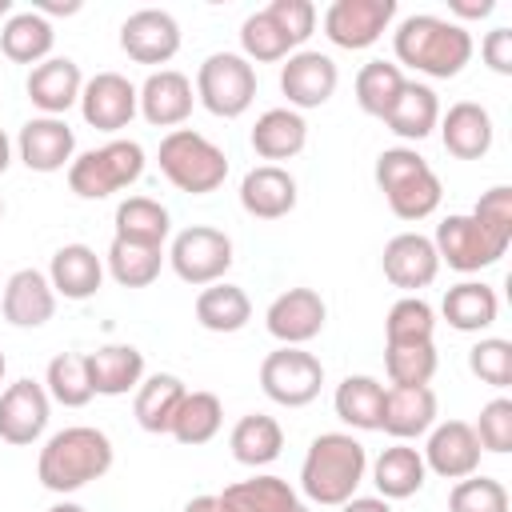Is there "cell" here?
Returning a JSON list of instances; mask_svg holds the SVG:
<instances>
[{
  "label": "cell",
  "instance_id": "12",
  "mask_svg": "<svg viewBox=\"0 0 512 512\" xmlns=\"http://www.w3.org/2000/svg\"><path fill=\"white\" fill-rule=\"evenodd\" d=\"M52 416V400L44 392V384H36L32 376L8 384L0 392V440L12 448H28L44 436Z\"/></svg>",
  "mask_w": 512,
  "mask_h": 512
},
{
  "label": "cell",
  "instance_id": "51",
  "mask_svg": "<svg viewBox=\"0 0 512 512\" xmlns=\"http://www.w3.org/2000/svg\"><path fill=\"white\" fill-rule=\"evenodd\" d=\"M480 56L496 76H512V28H492L480 40Z\"/></svg>",
  "mask_w": 512,
  "mask_h": 512
},
{
  "label": "cell",
  "instance_id": "11",
  "mask_svg": "<svg viewBox=\"0 0 512 512\" xmlns=\"http://www.w3.org/2000/svg\"><path fill=\"white\" fill-rule=\"evenodd\" d=\"M396 20V0H332L324 12V36L336 48H372Z\"/></svg>",
  "mask_w": 512,
  "mask_h": 512
},
{
  "label": "cell",
  "instance_id": "60",
  "mask_svg": "<svg viewBox=\"0 0 512 512\" xmlns=\"http://www.w3.org/2000/svg\"><path fill=\"white\" fill-rule=\"evenodd\" d=\"M0 220H4V200H0Z\"/></svg>",
  "mask_w": 512,
  "mask_h": 512
},
{
  "label": "cell",
  "instance_id": "26",
  "mask_svg": "<svg viewBox=\"0 0 512 512\" xmlns=\"http://www.w3.org/2000/svg\"><path fill=\"white\" fill-rule=\"evenodd\" d=\"M436 424V392L428 384L420 388H384V416H380V432H388L392 440H416L428 436V428Z\"/></svg>",
  "mask_w": 512,
  "mask_h": 512
},
{
  "label": "cell",
  "instance_id": "25",
  "mask_svg": "<svg viewBox=\"0 0 512 512\" xmlns=\"http://www.w3.org/2000/svg\"><path fill=\"white\" fill-rule=\"evenodd\" d=\"M92 396H124L136 392L144 380V352L132 344H104L84 356Z\"/></svg>",
  "mask_w": 512,
  "mask_h": 512
},
{
  "label": "cell",
  "instance_id": "21",
  "mask_svg": "<svg viewBox=\"0 0 512 512\" xmlns=\"http://www.w3.org/2000/svg\"><path fill=\"white\" fill-rule=\"evenodd\" d=\"M0 312L16 328H40L56 312V292L48 284V272L40 268H16L0 288Z\"/></svg>",
  "mask_w": 512,
  "mask_h": 512
},
{
  "label": "cell",
  "instance_id": "16",
  "mask_svg": "<svg viewBox=\"0 0 512 512\" xmlns=\"http://www.w3.org/2000/svg\"><path fill=\"white\" fill-rule=\"evenodd\" d=\"M120 48L136 64H168L180 52V24L164 8H140L120 24Z\"/></svg>",
  "mask_w": 512,
  "mask_h": 512
},
{
  "label": "cell",
  "instance_id": "49",
  "mask_svg": "<svg viewBox=\"0 0 512 512\" xmlns=\"http://www.w3.org/2000/svg\"><path fill=\"white\" fill-rule=\"evenodd\" d=\"M264 12H268L272 24L292 40V48H300V44L316 32V4H312V0H272Z\"/></svg>",
  "mask_w": 512,
  "mask_h": 512
},
{
  "label": "cell",
  "instance_id": "24",
  "mask_svg": "<svg viewBox=\"0 0 512 512\" xmlns=\"http://www.w3.org/2000/svg\"><path fill=\"white\" fill-rule=\"evenodd\" d=\"M436 128H440L444 152L456 156V160H480V156H488L492 136H496L488 108L476 104V100H456V104L440 116Z\"/></svg>",
  "mask_w": 512,
  "mask_h": 512
},
{
  "label": "cell",
  "instance_id": "9",
  "mask_svg": "<svg viewBox=\"0 0 512 512\" xmlns=\"http://www.w3.org/2000/svg\"><path fill=\"white\" fill-rule=\"evenodd\" d=\"M260 388L280 408H304L324 388V364L304 348L280 344L260 360Z\"/></svg>",
  "mask_w": 512,
  "mask_h": 512
},
{
  "label": "cell",
  "instance_id": "17",
  "mask_svg": "<svg viewBox=\"0 0 512 512\" xmlns=\"http://www.w3.org/2000/svg\"><path fill=\"white\" fill-rule=\"evenodd\" d=\"M420 456H424V468L436 472L440 480H464V476L480 472V440L468 420L432 424Z\"/></svg>",
  "mask_w": 512,
  "mask_h": 512
},
{
  "label": "cell",
  "instance_id": "44",
  "mask_svg": "<svg viewBox=\"0 0 512 512\" xmlns=\"http://www.w3.org/2000/svg\"><path fill=\"white\" fill-rule=\"evenodd\" d=\"M432 332H436V312L420 296H400L384 316V344H420L432 340Z\"/></svg>",
  "mask_w": 512,
  "mask_h": 512
},
{
  "label": "cell",
  "instance_id": "50",
  "mask_svg": "<svg viewBox=\"0 0 512 512\" xmlns=\"http://www.w3.org/2000/svg\"><path fill=\"white\" fill-rule=\"evenodd\" d=\"M472 216H476L488 232H496L500 240H508V244H512V188H508V184L488 188V192L476 200Z\"/></svg>",
  "mask_w": 512,
  "mask_h": 512
},
{
  "label": "cell",
  "instance_id": "35",
  "mask_svg": "<svg viewBox=\"0 0 512 512\" xmlns=\"http://www.w3.org/2000/svg\"><path fill=\"white\" fill-rule=\"evenodd\" d=\"M384 124L400 140H424V136H432V128L440 124V100H436V92L428 84L404 80V88H400L396 104L388 108Z\"/></svg>",
  "mask_w": 512,
  "mask_h": 512
},
{
  "label": "cell",
  "instance_id": "20",
  "mask_svg": "<svg viewBox=\"0 0 512 512\" xmlns=\"http://www.w3.org/2000/svg\"><path fill=\"white\" fill-rule=\"evenodd\" d=\"M16 152L32 172H60L76 160V132L64 116H32L16 136Z\"/></svg>",
  "mask_w": 512,
  "mask_h": 512
},
{
  "label": "cell",
  "instance_id": "10",
  "mask_svg": "<svg viewBox=\"0 0 512 512\" xmlns=\"http://www.w3.org/2000/svg\"><path fill=\"white\" fill-rule=\"evenodd\" d=\"M432 248L440 256V264H448V268H456V272H480V268H492L508 252V240H500L496 232H488L472 212H456V216H444L436 224Z\"/></svg>",
  "mask_w": 512,
  "mask_h": 512
},
{
  "label": "cell",
  "instance_id": "43",
  "mask_svg": "<svg viewBox=\"0 0 512 512\" xmlns=\"http://www.w3.org/2000/svg\"><path fill=\"white\" fill-rule=\"evenodd\" d=\"M44 392L48 400L64 404V408H84L92 400V384H88V368H84V356L76 352H60L48 360V372H44Z\"/></svg>",
  "mask_w": 512,
  "mask_h": 512
},
{
  "label": "cell",
  "instance_id": "52",
  "mask_svg": "<svg viewBox=\"0 0 512 512\" xmlns=\"http://www.w3.org/2000/svg\"><path fill=\"white\" fill-rule=\"evenodd\" d=\"M492 8H496V0H448V12L456 16V24L460 20H484V16H492Z\"/></svg>",
  "mask_w": 512,
  "mask_h": 512
},
{
  "label": "cell",
  "instance_id": "13",
  "mask_svg": "<svg viewBox=\"0 0 512 512\" xmlns=\"http://www.w3.org/2000/svg\"><path fill=\"white\" fill-rule=\"evenodd\" d=\"M140 112L136 104V84L120 72H96L92 80H84L80 88V116L88 128L96 132H120L132 124V116Z\"/></svg>",
  "mask_w": 512,
  "mask_h": 512
},
{
  "label": "cell",
  "instance_id": "8",
  "mask_svg": "<svg viewBox=\"0 0 512 512\" xmlns=\"http://www.w3.org/2000/svg\"><path fill=\"white\" fill-rule=\"evenodd\" d=\"M172 272L192 284V288H208L216 280H224V272L232 268V236L220 232V228H208V224H188L184 232L172 236L168 244V256Z\"/></svg>",
  "mask_w": 512,
  "mask_h": 512
},
{
  "label": "cell",
  "instance_id": "55",
  "mask_svg": "<svg viewBox=\"0 0 512 512\" xmlns=\"http://www.w3.org/2000/svg\"><path fill=\"white\" fill-rule=\"evenodd\" d=\"M180 512H220V500L216 496H192Z\"/></svg>",
  "mask_w": 512,
  "mask_h": 512
},
{
  "label": "cell",
  "instance_id": "53",
  "mask_svg": "<svg viewBox=\"0 0 512 512\" xmlns=\"http://www.w3.org/2000/svg\"><path fill=\"white\" fill-rule=\"evenodd\" d=\"M32 12H40L44 20H48V16H76V12H80V0H64V4H60V0H36Z\"/></svg>",
  "mask_w": 512,
  "mask_h": 512
},
{
  "label": "cell",
  "instance_id": "28",
  "mask_svg": "<svg viewBox=\"0 0 512 512\" xmlns=\"http://www.w3.org/2000/svg\"><path fill=\"white\" fill-rule=\"evenodd\" d=\"M216 500H220V512H308L296 488L280 476L236 480L224 492H216Z\"/></svg>",
  "mask_w": 512,
  "mask_h": 512
},
{
  "label": "cell",
  "instance_id": "33",
  "mask_svg": "<svg viewBox=\"0 0 512 512\" xmlns=\"http://www.w3.org/2000/svg\"><path fill=\"white\" fill-rule=\"evenodd\" d=\"M56 44V32H52V20H44L40 12H12L0 28V52L12 60V64H44L48 52Z\"/></svg>",
  "mask_w": 512,
  "mask_h": 512
},
{
  "label": "cell",
  "instance_id": "39",
  "mask_svg": "<svg viewBox=\"0 0 512 512\" xmlns=\"http://www.w3.org/2000/svg\"><path fill=\"white\" fill-rule=\"evenodd\" d=\"M220 424H224V404H220L216 392H184L168 436H176L188 448H200L220 432Z\"/></svg>",
  "mask_w": 512,
  "mask_h": 512
},
{
  "label": "cell",
  "instance_id": "57",
  "mask_svg": "<svg viewBox=\"0 0 512 512\" xmlns=\"http://www.w3.org/2000/svg\"><path fill=\"white\" fill-rule=\"evenodd\" d=\"M48 512H88L84 504H76V500H60V504H52Z\"/></svg>",
  "mask_w": 512,
  "mask_h": 512
},
{
  "label": "cell",
  "instance_id": "40",
  "mask_svg": "<svg viewBox=\"0 0 512 512\" xmlns=\"http://www.w3.org/2000/svg\"><path fill=\"white\" fill-rule=\"evenodd\" d=\"M104 268L120 288H148L164 268V248H144V244H128L112 236Z\"/></svg>",
  "mask_w": 512,
  "mask_h": 512
},
{
  "label": "cell",
  "instance_id": "22",
  "mask_svg": "<svg viewBox=\"0 0 512 512\" xmlns=\"http://www.w3.org/2000/svg\"><path fill=\"white\" fill-rule=\"evenodd\" d=\"M240 208L252 220H284L296 208V180L280 164H256L240 180Z\"/></svg>",
  "mask_w": 512,
  "mask_h": 512
},
{
  "label": "cell",
  "instance_id": "18",
  "mask_svg": "<svg viewBox=\"0 0 512 512\" xmlns=\"http://www.w3.org/2000/svg\"><path fill=\"white\" fill-rule=\"evenodd\" d=\"M136 104H140V116L152 124V128H180L188 116H192V104H196V88L184 72L176 68H156L148 72V80L136 88Z\"/></svg>",
  "mask_w": 512,
  "mask_h": 512
},
{
  "label": "cell",
  "instance_id": "6",
  "mask_svg": "<svg viewBox=\"0 0 512 512\" xmlns=\"http://www.w3.org/2000/svg\"><path fill=\"white\" fill-rule=\"evenodd\" d=\"M144 176V148L136 140H108L80 152L68 164V188L80 200H104L120 188H132Z\"/></svg>",
  "mask_w": 512,
  "mask_h": 512
},
{
  "label": "cell",
  "instance_id": "48",
  "mask_svg": "<svg viewBox=\"0 0 512 512\" xmlns=\"http://www.w3.org/2000/svg\"><path fill=\"white\" fill-rule=\"evenodd\" d=\"M476 440H480V452H512V400L508 396H496L480 408V420L472 424Z\"/></svg>",
  "mask_w": 512,
  "mask_h": 512
},
{
  "label": "cell",
  "instance_id": "61",
  "mask_svg": "<svg viewBox=\"0 0 512 512\" xmlns=\"http://www.w3.org/2000/svg\"><path fill=\"white\" fill-rule=\"evenodd\" d=\"M0 288H4V284H0Z\"/></svg>",
  "mask_w": 512,
  "mask_h": 512
},
{
  "label": "cell",
  "instance_id": "19",
  "mask_svg": "<svg viewBox=\"0 0 512 512\" xmlns=\"http://www.w3.org/2000/svg\"><path fill=\"white\" fill-rule=\"evenodd\" d=\"M380 268H384V280L392 288H404L408 296H416L420 288H428L440 272V256L432 248V236H420V232H400L384 244V256H380Z\"/></svg>",
  "mask_w": 512,
  "mask_h": 512
},
{
  "label": "cell",
  "instance_id": "29",
  "mask_svg": "<svg viewBox=\"0 0 512 512\" xmlns=\"http://www.w3.org/2000/svg\"><path fill=\"white\" fill-rule=\"evenodd\" d=\"M252 152L260 160H292L308 144V124L296 108H268L252 124Z\"/></svg>",
  "mask_w": 512,
  "mask_h": 512
},
{
  "label": "cell",
  "instance_id": "30",
  "mask_svg": "<svg viewBox=\"0 0 512 512\" xmlns=\"http://www.w3.org/2000/svg\"><path fill=\"white\" fill-rule=\"evenodd\" d=\"M428 480V468H424V456L416 448H408L404 440H396L392 448H384L376 460H372V484L380 492V500H408L424 488Z\"/></svg>",
  "mask_w": 512,
  "mask_h": 512
},
{
  "label": "cell",
  "instance_id": "47",
  "mask_svg": "<svg viewBox=\"0 0 512 512\" xmlns=\"http://www.w3.org/2000/svg\"><path fill=\"white\" fill-rule=\"evenodd\" d=\"M468 368L476 380L492 384V388H508L512 384V340L504 336H484L468 348Z\"/></svg>",
  "mask_w": 512,
  "mask_h": 512
},
{
  "label": "cell",
  "instance_id": "32",
  "mask_svg": "<svg viewBox=\"0 0 512 512\" xmlns=\"http://www.w3.org/2000/svg\"><path fill=\"white\" fill-rule=\"evenodd\" d=\"M184 380L172 376V372H156V376H144L140 388H136V400H132V416L144 432L152 436H168L172 428V416L184 400Z\"/></svg>",
  "mask_w": 512,
  "mask_h": 512
},
{
  "label": "cell",
  "instance_id": "2",
  "mask_svg": "<svg viewBox=\"0 0 512 512\" xmlns=\"http://www.w3.org/2000/svg\"><path fill=\"white\" fill-rule=\"evenodd\" d=\"M108 468H112V440L92 424H72L52 432L36 456V480L60 496L80 492L84 484L108 476Z\"/></svg>",
  "mask_w": 512,
  "mask_h": 512
},
{
  "label": "cell",
  "instance_id": "23",
  "mask_svg": "<svg viewBox=\"0 0 512 512\" xmlns=\"http://www.w3.org/2000/svg\"><path fill=\"white\" fill-rule=\"evenodd\" d=\"M80 88H84L80 64L68 56H48L24 80V92L40 108V116H64L72 104H80Z\"/></svg>",
  "mask_w": 512,
  "mask_h": 512
},
{
  "label": "cell",
  "instance_id": "45",
  "mask_svg": "<svg viewBox=\"0 0 512 512\" xmlns=\"http://www.w3.org/2000/svg\"><path fill=\"white\" fill-rule=\"evenodd\" d=\"M240 48H244V60L252 64H276V60H288L296 48L292 40L272 24L268 12H252L244 24H240Z\"/></svg>",
  "mask_w": 512,
  "mask_h": 512
},
{
  "label": "cell",
  "instance_id": "7",
  "mask_svg": "<svg viewBox=\"0 0 512 512\" xmlns=\"http://www.w3.org/2000/svg\"><path fill=\"white\" fill-rule=\"evenodd\" d=\"M196 100L220 116V120H236L252 108L256 100V68L240 56V52H212L200 68H196Z\"/></svg>",
  "mask_w": 512,
  "mask_h": 512
},
{
  "label": "cell",
  "instance_id": "58",
  "mask_svg": "<svg viewBox=\"0 0 512 512\" xmlns=\"http://www.w3.org/2000/svg\"><path fill=\"white\" fill-rule=\"evenodd\" d=\"M0 16H12V0H0Z\"/></svg>",
  "mask_w": 512,
  "mask_h": 512
},
{
  "label": "cell",
  "instance_id": "3",
  "mask_svg": "<svg viewBox=\"0 0 512 512\" xmlns=\"http://www.w3.org/2000/svg\"><path fill=\"white\" fill-rule=\"evenodd\" d=\"M368 476V452L352 432H320L300 464V492L312 504L340 508Z\"/></svg>",
  "mask_w": 512,
  "mask_h": 512
},
{
  "label": "cell",
  "instance_id": "14",
  "mask_svg": "<svg viewBox=\"0 0 512 512\" xmlns=\"http://www.w3.org/2000/svg\"><path fill=\"white\" fill-rule=\"evenodd\" d=\"M324 320H328V304L316 288H288L264 312L268 332L288 348H300V344L316 340L324 332Z\"/></svg>",
  "mask_w": 512,
  "mask_h": 512
},
{
  "label": "cell",
  "instance_id": "42",
  "mask_svg": "<svg viewBox=\"0 0 512 512\" xmlns=\"http://www.w3.org/2000/svg\"><path fill=\"white\" fill-rule=\"evenodd\" d=\"M384 372L396 388H420L436 376V344H384Z\"/></svg>",
  "mask_w": 512,
  "mask_h": 512
},
{
  "label": "cell",
  "instance_id": "36",
  "mask_svg": "<svg viewBox=\"0 0 512 512\" xmlns=\"http://www.w3.org/2000/svg\"><path fill=\"white\" fill-rule=\"evenodd\" d=\"M228 448H232V460L244 464V468H264L280 456L284 448V428L264 416V412H248L232 424V436H228Z\"/></svg>",
  "mask_w": 512,
  "mask_h": 512
},
{
  "label": "cell",
  "instance_id": "1",
  "mask_svg": "<svg viewBox=\"0 0 512 512\" xmlns=\"http://www.w3.org/2000/svg\"><path fill=\"white\" fill-rule=\"evenodd\" d=\"M392 52L412 72H424L432 80H452L472 60V32L464 24H456V20H444V16H432V12H416V16H404L396 24Z\"/></svg>",
  "mask_w": 512,
  "mask_h": 512
},
{
  "label": "cell",
  "instance_id": "31",
  "mask_svg": "<svg viewBox=\"0 0 512 512\" xmlns=\"http://www.w3.org/2000/svg\"><path fill=\"white\" fill-rule=\"evenodd\" d=\"M440 312H444V320H448L456 332H484V328H492L496 316H500V296H496V288L484 284V280H460V284H452V288L444 292Z\"/></svg>",
  "mask_w": 512,
  "mask_h": 512
},
{
  "label": "cell",
  "instance_id": "38",
  "mask_svg": "<svg viewBox=\"0 0 512 512\" xmlns=\"http://www.w3.org/2000/svg\"><path fill=\"white\" fill-rule=\"evenodd\" d=\"M252 320V300L244 288L216 280L208 288H200L196 296V324L208 332H240Z\"/></svg>",
  "mask_w": 512,
  "mask_h": 512
},
{
  "label": "cell",
  "instance_id": "59",
  "mask_svg": "<svg viewBox=\"0 0 512 512\" xmlns=\"http://www.w3.org/2000/svg\"><path fill=\"white\" fill-rule=\"evenodd\" d=\"M4 372H8V360H4V352H0V384H4Z\"/></svg>",
  "mask_w": 512,
  "mask_h": 512
},
{
  "label": "cell",
  "instance_id": "27",
  "mask_svg": "<svg viewBox=\"0 0 512 512\" xmlns=\"http://www.w3.org/2000/svg\"><path fill=\"white\" fill-rule=\"evenodd\" d=\"M48 284L64 300H88L104 284V260L88 244H64V248L52 252Z\"/></svg>",
  "mask_w": 512,
  "mask_h": 512
},
{
  "label": "cell",
  "instance_id": "15",
  "mask_svg": "<svg viewBox=\"0 0 512 512\" xmlns=\"http://www.w3.org/2000/svg\"><path fill=\"white\" fill-rule=\"evenodd\" d=\"M336 84H340L336 60L324 52H312V48H296L280 68V92L288 96V108H296V112L328 104Z\"/></svg>",
  "mask_w": 512,
  "mask_h": 512
},
{
  "label": "cell",
  "instance_id": "46",
  "mask_svg": "<svg viewBox=\"0 0 512 512\" xmlns=\"http://www.w3.org/2000/svg\"><path fill=\"white\" fill-rule=\"evenodd\" d=\"M448 512H508V488L496 476H464L448 492Z\"/></svg>",
  "mask_w": 512,
  "mask_h": 512
},
{
  "label": "cell",
  "instance_id": "34",
  "mask_svg": "<svg viewBox=\"0 0 512 512\" xmlns=\"http://www.w3.org/2000/svg\"><path fill=\"white\" fill-rule=\"evenodd\" d=\"M116 240H128V244H144V248H164L168 232H172V216L160 200L152 196H128L116 204Z\"/></svg>",
  "mask_w": 512,
  "mask_h": 512
},
{
  "label": "cell",
  "instance_id": "4",
  "mask_svg": "<svg viewBox=\"0 0 512 512\" xmlns=\"http://www.w3.org/2000/svg\"><path fill=\"white\" fill-rule=\"evenodd\" d=\"M376 184L388 200V208L400 220H424L440 208V176L428 168V160L416 148H384L376 156Z\"/></svg>",
  "mask_w": 512,
  "mask_h": 512
},
{
  "label": "cell",
  "instance_id": "37",
  "mask_svg": "<svg viewBox=\"0 0 512 512\" xmlns=\"http://www.w3.org/2000/svg\"><path fill=\"white\" fill-rule=\"evenodd\" d=\"M332 408L336 416L348 424V428H360V432H380V416H384V384L376 376H344L336 384V396H332Z\"/></svg>",
  "mask_w": 512,
  "mask_h": 512
},
{
  "label": "cell",
  "instance_id": "56",
  "mask_svg": "<svg viewBox=\"0 0 512 512\" xmlns=\"http://www.w3.org/2000/svg\"><path fill=\"white\" fill-rule=\"evenodd\" d=\"M8 164H12V140H8V132L0 128V176L8 172Z\"/></svg>",
  "mask_w": 512,
  "mask_h": 512
},
{
  "label": "cell",
  "instance_id": "5",
  "mask_svg": "<svg viewBox=\"0 0 512 512\" xmlns=\"http://www.w3.org/2000/svg\"><path fill=\"white\" fill-rule=\"evenodd\" d=\"M160 172L172 188L188 192V196H208L224 184L228 176V156L220 144H212L204 132L196 128H172L160 140Z\"/></svg>",
  "mask_w": 512,
  "mask_h": 512
},
{
  "label": "cell",
  "instance_id": "54",
  "mask_svg": "<svg viewBox=\"0 0 512 512\" xmlns=\"http://www.w3.org/2000/svg\"><path fill=\"white\" fill-rule=\"evenodd\" d=\"M340 512H392V504L380 496H352L340 504Z\"/></svg>",
  "mask_w": 512,
  "mask_h": 512
},
{
  "label": "cell",
  "instance_id": "41",
  "mask_svg": "<svg viewBox=\"0 0 512 512\" xmlns=\"http://www.w3.org/2000/svg\"><path fill=\"white\" fill-rule=\"evenodd\" d=\"M400 88H404L400 64L368 60V64L356 72V104H360V112H368V116H376V120L388 116V108L396 104Z\"/></svg>",
  "mask_w": 512,
  "mask_h": 512
}]
</instances>
